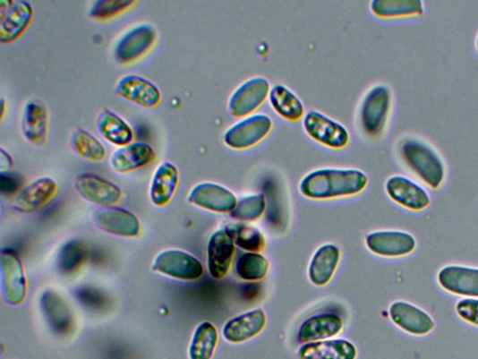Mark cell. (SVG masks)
Returning <instances> with one entry per match:
<instances>
[{"label": "cell", "instance_id": "41", "mask_svg": "<svg viewBox=\"0 0 478 359\" xmlns=\"http://www.w3.org/2000/svg\"><path fill=\"white\" fill-rule=\"evenodd\" d=\"M13 167L12 157L2 148L0 150V174L10 172Z\"/></svg>", "mask_w": 478, "mask_h": 359}, {"label": "cell", "instance_id": "13", "mask_svg": "<svg viewBox=\"0 0 478 359\" xmlns=\"http://www.w3.org/2000/svg\"><path fill=\"white\" fill-rule=\"evenodd\" d=\"M369 250L382 257H402L414 251L416 240L403 231H378L365 240Z\"/></svg>", "mask_w": 478, "mask_h": 359}, {"label": "cell", "instance_id": "42", "mask_svg": "<svg viewBox=\"0 0 478 359\" xmlns=\"http://www.w3.org/2000/svg\"><path fill=\"white\" fill-rule=\"evenodd\" d=\"M2 107H3L2 120H4V115H5V107H6V103L4 98L2 99Z\"/></svg>", "mask_w": 478, "mask_h": 359}, {"label": "cell", "instance_id": "39", "mask_svg": "<svg viewBox=\"0 0 478 359\" xmlns=\"http://www.w3.org/2000/svg\"><path fill=\"white\" fill-rule=\"evenodd\" d=\"M457 312L467 322L478 326V300L465 299L457 304Z\"/></svg>", "mask_w": 478, "mask_h": 359}, {"label": "cell", "instance_id": "3", "mask_svg": "<svg viewBox=\"0 0 478 359\" xmlns=\"http://www.w3.org/2000/svg\"><path fill=\"white\" fill-rule=\"evenodd\" d=\"M390 107L392 92L386 86L379 84L367 91L359 110V123L365 135L378 138L383 133Z\"/></svg>", "mask_w": 478, "mask_h": 359}, {"label": "cell", "instance_id": "8", "mask_svg": "<svg viewBox=\"0 0 478 359\" xmlns=\"http://www.w3.org/2000/svg\"><path fill=\"white\" fill-rule=\"evenodd\" d=\"M153 269L169 278L185 281L198 280L204 273V268L198 259L176 249L160 252L154 262Z\"/></svg>", "mask_w": 478, "mask_h": 359}, {"label": "cell", "instance_id": "19", "mask_svg": "<svg viewBox=\"0 0 478 359\" xmlns=\"http://www.w3.org/2000/svg\"><path fill=\"white\" fill-rule=\"evenodd\" d=\"M21 131L31 144H45L48 138L49 115L43 104L30 100L26 103L21 118Z\"/></svg>", "mask_w": 478, "mask_h": 359}, {"label": "cell", "instance_id": "6", "mask_svg": "<svg viewBox=\"0 0 478 359\" xmlns=\"http://www.w3.org/2000/svg\"><path fill=\"white\" fill-rule=\"evenodd\" d=\"M270 90V83L265 77L257 76L245 81L229 98L230 115L236 118L252 115L269 98Z\"/></svg>", "mask_w": 478, "mask_h": 359}, {"label": "cell", "instance_id": "23", "mask_svg": "<svg viewBox=\"0 0 478 359\" xmlns=\"http://www.w3.org/2000/svg\"><path fill=\"white\" fill-rule=\"evenodd\" d=\"M180 174L175 165L162 162L155 171L149 186V198L157 206H165L170 202L177 192Z\"/></svg>", "mask_w": 478, "mask_h": 359}, {"label": "cell", "instance_id": "7", "mask_svg": "<svg viewBox=\"0 0 478 359\" xmlns=\"http://www.w3.org/2000/svg\"><path fill=\"white\" fill-rule=\"evenodd\" d=\"M303 125L312 139L331 150H343L350 142V132L345 125L320 112H308Z\"/></svg>", "mask_w": 478, "mask_h": 359}, {"label": "cell", "instance_id": "20", "mask_svg": "<svg viewBox=\"0 0 478 359\" xmlns=\"http://www.w3.org/2000/svg\"><path fill=\"white\" fill-rule=\"evenodd\" d=\"M266 325L267 318L264 311L257 309L230 320L224 327L223 335L230 343H243L262 332Z\"/></svg>", "mask_w": 478, "mask_h": 359}, {"label": "cell", "instance_id": "16", "mask_svg": "<svg viewBox=\"0 0 478 359\" xmlns=\"http://www.w3.org/2000/svg\"><path fill=\"white\" fill-rule=\"evenodd\" d=\"M98 227L122 237H136L140 235L141 225L138 218L127 209L115 207L102 208L93 215Z\"/></svg>", "mask_w": 478, "mask_h": 359}, {"label": "cell", "instance_id": "33", "mask_svg": "<svg viewBox=\"0 0 478 359\" xmlns=\"http://www.w3.org/2000/svg\"><path fill=\"white\" fill-rule=\"evenodd\" d=\"M218 344V332L216 328L204 322L195 329L189 349L191 359H211Z\"/></svg>", "mask_w": 478, "mask_h": 359}, {"label": "cell", "instance_id": "21", "mask_svg": "<svg viewBox=\"0 0 478 359\" xmlns=\"http://www.w3.org/2000/svg\"><path fill=\"white\" fill-rule=\"evenodd\" d=\"M390 199L410 209H423L430 204V197L418 184L404 176L390 177L386 183Z\"/></svg>", "mask_w": 478, "mask_h": 359}, {"label": "cell", "instance_id": "14", "mask_svg": "<svg viewBox=\"0 0 478 359\" xmlns=\"http://www.w3.org/2000/svg\"><path fill=\"white\" fill-rule=\"evenodd\" d=\"M57 184L50 177H42L21 190L13 201L17 212L30 214L47 205L57 192Z\"/></svg>", "mask_w": 478, "mask_h": 359}, {"label": "cell", "instance_id": "27", "mask_svg": "<svg viewBox=\"0 0 478 359\" xmlns=\"http://www.w3.org/2000/svg\"><path fill=\"white\" fill-rule=\"evenodd\" d=\"M340 260V251L334 244L320 247L311 261L309 277L313 285L323 286L334 277Z\"/></svg>", "mask_w": 478, "mask_h": 359}, {"label": "cell", "instance_id": "11", "mask_svg": "<svg viewBox=\"0 0 478 359\" xmlns=\"http://www.w3.org/2000/svg\"><path fill=\"white\" fill-rule=\"evenodd\" d=\"M74 186L83 199L105 207L119 203L123 197L120 187L93 174L79 175Z\"/></svg>", "mask_w": 478, "mask_h": 359}, {"label": "cell", "instance_id": "9", "mask_svg": "<svg viewBox=\"0 0 478 359\" xmlns=\"http://www.w3.org/2000/svg\"><path fill=\"white\" fill-rule=\"evenodd\" d=\"M115 90L124 99L145 109L158 107L162 99L161 92L156 84L137 74H127L120 78Z\"/></svg>", "mask_w": 478, "mask_h": 359}, {"label": "cell", "instance_id": "25", "mask_svg": "<svg viewBox=\"0 0 478 359\" xmlns=\"http://www.w3.org/2000/svg\"><path fill=\"white\" fill-rule=\"evenodd\" d=\"M40 306L51 329L58 334H69L74 329V316L70 307L58 294L43 293Z\"/></svg>", "mask_w": 478, "mask_h": 359}, {"label": "cell", "instance_id": "43", "mask_svg": "<svg viewBox=\"0 0 478 359\" xmlns=\"http://www.w3.org/2000/svg\"><path fill=\"white\" fill-rule=\"evenodd\" d=\"M476 47H477V51H478V37H477V39H476Z\"/></svg>", "mask_w": 478, "mask_h": 359}, {"label": "cell", "instance_id": "2", "mask_svg": "<svg viewBox=\"0 0 478 359\" xmlns=\"http://www.w3.org/2000/svg\"><path fill=\"white\" fill-rule=\"evenodd\" d=\"M405 163L431 188H439L445 178V166L439 154L427 143L407 138L400 145Z\"/></svg>", "mask_w": 478, "mask_h": 359}, {"label": "cell", "instance_id": "12", "mask_svg": "<svg viewBox=\"0 0 478 359\" xmlns=\"http://www.w3.org/2000/svg\"><path fill=\"white\" fill-rule=\"evenodd\" d=\"M235 252V244L226 230L214 232L208 244V269L217 280L226 278Z\"/></svg>", "mask_w": 478, "mask_h": 359}, {"label": "cell", "instance_id": "38", "mask_svg": "<svg viewBox=\"0 0 478 359\" xmlns=\"http://www.w3.org/2000/svg\"><path fill=\"white\" fill-rule=\"evenodd\" d=\"M85 249L81 243L73 241L64 246L59 256V268L64 272L76 270L84 261Z\"/></svg>", "mask_w": 478, "mask_h": 359}, {"label": "cell", "instance_id": "10", "mask_svg": "<svg viewBox=\"0 0 478 359\" xmlns=\"http://www.w3.org/2000/svg\"><path fill=\"white\" fill-rule=\"evenodd\" d=\"M188 201L211 212L224 214L232 212L237 203V199L226 186L203 182L192 188Z\"/></svg>", "mask_w": 478, "mask_h": 359}, {"label": "cell", "instance_id": "22", "mask_svg": "<svg viewBox=\"0 0 478 359\" xmlns=\"http://www.w3.org/2000/svg\"><path fill=\"white\" fill-rule=\"evenodd\" d=\"M390 319L405 331L424 335L431 331L434 322L431 316L415 305L397 302L389 307Z\"/></svg>", "mask_w": 478, "mask_h": 359}, {"label": "cell", "instance_id": "35", "mask_svg": "<svg viewBox=\"0 0 478 359\" xmlns=\"http://www.w3.org/2000/svg\"><path fill=\"white\" fill-rule=\"evenodd\" d=\"M269 269V261L259 252H246L235 264L236 276L249 282L264 279Z\"/></svg>", "mask_w": 478, "mask_h": 359}, {"label": "cell", "instance_id": "29", "mask_svg": "<svg viewBox=\"0 0 478 359\" xmlns=\"http://www.w3.org/2000/svg\"><path fill=\"white\" fill-rule=\"evenodd\" d=\"M355 346L346 340L309 343L298 352L299 359H355Z\"/></svg>", "mask_w": 478, "mask_h": 359}, {"label": "cell", "instance_id": "5", "mask_svg": "<svg viewBox=\"0 0 478 359\" xmlns=\"http://www.w3.org/2000/svg\"><path fill=\"white\" fill-rule=\"evenodd\" d=\"M157 30L140 24L125 31L116 42L115 58L121 65L132 64L145 56L157 44Z\"/></svg>", "mask_w": 478, "mask_h": 359}, {"label": "cell", "instance_id": "4", "mask_svg": "<svg viewBox=\"0 0 478 359\" xmlns=\"http://www.w3.org/2000/svg\"><path fill=\"white\" fill-rule=\"evenodd\" d=\"M272 130L273 122L268 115L255 114L230 126L224 141L231 150H246L265 140Z\"/></svg>", "mask_w": 478, "mask_h": 359}, {"label": "cell", "instance_id": "36", "mask_svg": "<svg viewBox=\"0 0 478 359\" xmlns=\"http://www.w3.org/2000/svg\"><path fill=\"white\" fill-rule=\"evenodd\" d=\"M266 210V199L263 194L248 195L237 201L230 213L235 219L252 222L262 218Z\"/></svg>", "mask_w": 478, "mask_h": 359}, {"label": "cell", "instance_id": "34", "mask_svg": "<svg viewBox=\"0 0 478 359\" xmlns=\"http://www.w3.org/2000/svg\"><path fill=\"white\" fill-rule=\"evenodd\" d=\"M371 11L378 17L394 18L423 13L421 0H374Z\"/></svg>", "mask_w": 478, "mask_h": 359}, {"label": "cell", "instance_id": "30", "mask_svg": "<svg viewBox=\"0 0 478 359\" xmlns=\"http://www.w3.org/2000/svg\"><path fill=\"white\" fill-rule=\"evenodd\" d=\"M272 109L282 118L298 121L305 116V107L299 97L284 84H276L269 92Z\"/></svg>", "mask_w": 478, "mask_h": 359}, {"label": "cell", "instance_id": "24", "mask_svg": "<svg viewBox=\"0 0 478 359\" xmlns=\"http://www.w3.org/2000/svg\"><path fill=\"white\" fill-rule=\"evenodd\" d=\"M443 288L467 297H478V269L463 266L445 267L439 274Z\"/></svg>", "mask_w": 478, "mask_h": 359}, {"label": "cell", "instance_id": "26", "mask_svg": "<svg viewBox=\"0 0 478 359\" xmlns=\"http://www.w3.org/2000/svg\"><path fill=\"white\" fill-rule=\"evenodd\" d=\"M342 329L343 321L336 314L314 315L301 325L298 339L301 343H315L339 334Z\"/></svg>", "mask_w": 478, "mask_h": 359}, {"label": "cell", "instance_id": "17", "mask_svg": "<svg viewBox=\"0 0 478 359\" xmlns=\"http://www.w3.org/2000/svg\"><path fill=\"white\" fill-rule=\"evenodd\" d=\"M34 12L25 0H15L8 12L0 15V42L11 45L25 34L32 23Z\"/></svg>", "mask_w": 478, "mask_h": 359}, {"label": "cell", "instance_id": "18", "mask_svg": "<svg viewBox=\"0 0 478 359\" xmlns=\"http://www.w3.org/2000/svg\"><path fill=\"white\" fill-rule=\"evenodd\" d=\"M157 158V153L149 144L142 141L119 147L111 156L110 164L118 174H128L139 170Z\"/></svg>", "mask_w": 478, "mask_h": 359}, {"label": "cell", "instance_id": "40", "mask_svg": "<svg viewBox=\"0 0 478 359\" xmlns=\"http://www.w3.org/2000/svg\"><path fill=\"white\" fill-rule=\"evenodd\" d=\"M20 185V180L10 172L0 174V187L3 194H11L16 192Z\"/></svg>", "mask_w": 478, "mask_h": 359}, {"label": "cell", "instance_id": "1", "mask_svg": "<svg viewBox=\"0 0 478 359\" xmlns=\"http://www.w3.org/2000/svg\"><path fill=\"white\" fill-rule=\"evenodd\" d=\"M367 184L366 175L356 168H320L303 177L299 189L306 198L329 200L358 195Z\"/></svg>", "mask_w": 478, "mask_h": 359}, {"label": "cell", "instance_id": "28", "mask_svg": "<svg viewBox=\"0 0 478 359\" xmlns=\"http://www.w3.org/2000/svg\"><path fill=\"white\" fill-rule=\"evenodd\" d=\"M99 134L107 141L118 147L133 142L134 132L121 116L115 112L104 109L97 118Z\"/></svg>", "mask_w": 478, "mask_h": 359}, {"label": "cell", "instance_id": "15", "mask_svg": "<svg viewBox=\"0 0 478 359\" xmlns=\"http://www.w3.org/2000/svg\"><path fill=\"white\" fill-rule=\"evenodd\" d=\"M2 280L6 301L12 305L23 303L27 295V280L23 267L15 253L3 251Z\"/></svg>", "mask_w": 478, "mask_h": 359}, {"label": "cell", "instance_id": "31", "mask_svg": "<svg viewBox=\"0 0 478 359\" xmlns=\"http://www.w3.org/2000/svg\"><path fill=\"white\" fill-rule=\"evenodd\" d=\"M225 229L235 244L250 252H260L266 248V238L255 227L244 223H232Z\"/></svg>", "mask_w": 478, "mask_h": 359}, {"label": "cell", "instance_id": "32", "mask_svg": "<svg viewBox=\"0 0 478 359\" xmlns=\"http://www.w3.org/2000/svg\"><path fill=\"white\" fill-rule=\"evenodd\" d=\"M71 146L73 152L83 160L99 163L106 158L103 144L91 133L82 129H77L71 137Z\"/></svg>", "mask_w": 478, "mask_h": 359}, {"label": "cell", "instance_id": "37", "mask_svg": "<svg viewBox=\"0 0 478 359\" xmlns=\"http://www.w3.org/2000/svg\"><path fill=\"white\" fill-rule=\"evenodd\" d=\"M136 4L134 0H98L92 5L90 16L98 21L110 20Z\"/></svg>", "mask_w": 478, "mask_h": 359}]
</instances>
